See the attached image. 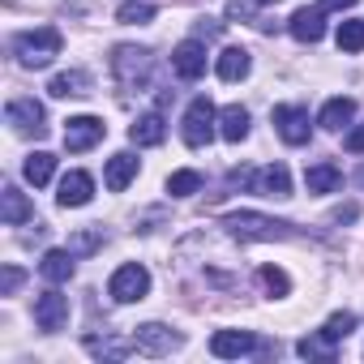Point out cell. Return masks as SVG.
Here are the masks:
<instances>
[{
    "label": "cell",
    "instance_id": "cell-30",
    "mask_svg": "<svg viewBox=\"0 0 364 364\" xmlns=\"http://www.w3.org/2000/svg\"><path fill=\"white\" fill-rule=\"evenodd\" d=\"M86 347L95 355H103V360H124L129 351H137L133 343H116V338H86Z\"/></svg>",
    "mask_w": 364,
    "mask_h": 364
},
{
    "label": "cell",
    "instance_id": "cell-22",
    "mask_svg": "<svg viewBox=\"0 0 364 364\" xmlns=\"http://www.w3.org/2000/svg\"><path fill=\"white\" fill-rule=\"evenodd\" d=\"M39 270H43L48 283H69L73 279V253L69 249H48L43 262H39Z\"/></svg>",
    "mask_w": 364,
    "mask_h": 364
},
{
    "label": "cell",
    "instance_id": "cell-19",
    "mask_svg": "<svg viewBox=\"0 0 364 364\" xmlns=\"http://www.w3.org/2000/svg\"><path fill=\"white\" fill-rule=\"evenodd\" d=\"M129 137H133L137 146H163L167 124H163V116H159V112H146V116H137V120L129 124Z\"/></svg>",
    "mask_w": 364,
    "mask_h": 364
},
{
    "label": "cell",
    "instance_id": "cell-3",
    "mask_svg": "<svg viewBox=\"0 0 364 364\" xmlns=\"http://www.w3.org/2000/svg\"><path fill=\"white\" fill-rule=\"evenodd\" d=\"M223 228H228L236 240H291V236H296V223L266 219V215H253V210L228 215V219H223Z\"/></svg>",
    "mask_w": 364,
    "mask_h": 364
},
{
    "label": "cell",
    "instance_id": "cell-18",
    "mask_svg": "<svg viewBox=\"0 0 364 364\" xmlns=\"http://www.w3.org/2000/svg\"><path fill=\"white\" fill-rule=\"evenodd\" d=\"M48 90H52V99H82V95H90V73H86V69L56 73Z\"/></svg>",
    "mask_w": 364,
    "mask_h": 364
},
{
    "label": "cell",
    "instance_id": "cell-37",
    "mask_svg": "<svg viewBox=\"0 0 364 364\" xmlns=\"http://www.w3.org/2000/svg\"><path fill=\"white\" fill-rule=\"evenodd\" d=\"M355 215H360V206H355V202H347V206H338V210H334V223H351Z\"/></svg>",
    "mask_w": 364,
    "mask_h": 364
},
{
    "label": "cell",
    "instance_id": "cell-13",
    "mask_svg": "<svg viewBox=\"0 0 364 364\" xmlns=\"http://www.w3.org/2000/svg\"><path fill=\"white\" fill-rule=\"evenodd\" d=\"M133 347H137L141 355H167L171 347H180V338H176L167 326L150 321V326H137V334H133Z\"/></svg>",
    "mask_w": 364,
    "mask_h": 364
},
{
    "label": "cell",
    "instance_id": "cell-6",
    "mask_svg": "<svg viewBox=\"0 0 364 364\" xmlns=\"http://www.w3.org/2000/svg\"><path fill=\"white\" fill-rule=\"evenodd\" d=\"M5 120L14 124V133H35V137L48 133V112H43L39 99H9Z\"/></svg>",
    "mask_w": 364,
    "mask_h": 364
},
{
    "label": "cell",
    "instance_id": "cell-10",
    "mask_svg": "<svg viewBox=\"0 0 364 364\" xmlns=\"http://www.w3.org/2000/svg\"><path fill=\"white\" fill-rule=\"evenodd\" d=\"M171 69H176V77L198 82L206 73V48H202V39H185V43H180L171 52Z\"/></svg>",
    "mask_w": 364,
    "mask_h": 364
},
{
    "label": "cell",
    "instance_id": "cell-14",
    "mask_svg": "<svg viewBox=\"0 0 364 364\" xmlns=\"http://www.w3.org/2000/svg\"><path fill=\"white\" fill-rule=\"evenodd\" d=\"M95 198V180L86 176V171H69L65 180H60V193H56V202L65 206V210H73V206H86Z\"/></svg>",
    "mask_w": 364,
    "mask_h": 364
},
{
    "label": "cell",
    "instance_id": "cell-40",
    "mask_svg": "<svg viewBox=\"0 0 364 364\" xmlns=\"http://www.w3.org/2000/svg\"><path fill=\"white\" fill-rule=\"evenodd\" d=\"M360 185H364V167H360Z\"/></svg>",
    "mask_w": 364,
    "mask_h": 364
},
{
    "label": "cell",
    "instance_id": "cell-25",
    "mask_svg": "<svg viewBox=\"0 0 364 364\" xmlns=\"http://www.w3.org/2000/svg\"><path fill=\"white\" fill-rule=\"evenodd\" d=\"M22 171H26V180H31L35 189H43L48 180H52V171H56V154H48V150H35V154H26Z\"/></svg>",
    "mask_w": 364,
    "mask_h": 364
},
{
    "label": "cell",
    "instance_id": "cell-4",
    "mask_svg": "<svg viewBox=\"0 0 364 364\" xmlns=\"http://www.w3.org/2000/svg\"><path fill=\"white\" fill-rule=\"evenodd\" d=\"M146 291H150V270H146V266H137V262L120 266V270L112 274V283H107V296H112L116 304L146 300Z\"/></svg>",
    "mask_w": 364,
    "mask_h": 364
},
{
    "label": "cell",
    "instance_id": "cell-34",
    "mask_svg": "<svg viewBox=\"0 0 364 364\" xmlns=\"http://www.w3.org/2000/svg\"><path fill=\"white\" fill-rule=\"evenodd\" d=\"M228 18H232V22H253V26H257V0H228Z\"/></svg>",
    "mask_w": 364,
    "mask_h": 364
},
{
    "label": "cell",
    "instance_id": "cell-9",
    "mask_svg": "<svg viewBox=\"0 0 364 364\" xmlns=\"http://www.w3.org/2000/svg\"><path fill=\"white\" fill-rule=\"evenodd\" d=\"M210 351H215L219 360H240V355L262 351V343H257V334H249V330H219V334L210 338Z\"/></svg>",
    "mask_w": 364,
    "mask_h": 364
},
{
    "label": "cell",
    "instance_id": "cell-31",
    "mask_svg": "<svg viewBox=\"0 0 364 364\" xmlns=\"http://www.w3.org/2000/svg\"><path fill=\"white\" fill-rule=\"evenodd\" d=\"M338 52H364V22H343L338 26Z\"/></svg>",
    "mask_w": 364,
    "mask_h": 364
},
{
    "label": "cell",
    "instance_id": "cell-2",
    "mask_svg": "<svg viewBox=\"0 0 364 364\" xmlns=\"http://www.w3.org/2000/svg\"><path fill=\"white\" fill-rule=\"evenodd\" d=\"M150 69H154V56H150L146 48L120 43V48L112 52V73H116L120 90H129V95H141V90L150 86Z\"/></svg>",
    "mask_w": 364,
    "mask_h": 364
},
{
    "label": "cell",
    "instance_id": "cell-11",
    "mask_svg": "<svg viewBox=\"0 0 364 364\" xmlns=\"http://www.w3.org/2000/svg\"><path fill=\"white\" fill-rule=\"evenodd\" d=\"M35 321H39V330H48V334L65 330V321H69V296L43 291V296L35 300Z\"/></svg>",
    "mask_w": 364,
    "mask_h": 364
},
{
    "label": "cell",
    "instance_id": "cell-20",
    "mask_svg": "<svg viewBox=\"0 0 364 364\" xmlns=\"http://www.w3.org/2000/svg\"><path fill=\"white\" fill-rule=\"evenodd\" d=\"M304 185H309V193H334V189H343V171L334 163H313L304 171Z\"/></svg>",
    "mask_w": 364,
    "mask_h": 364
},
{
    "label": "cell",
    "instance_id": "cell-28",
    "mask_svg": "<svg viewBox=\"0 0 364 364\" xmlns=\"http://www.w3.org/2000/svg\"><path fill=\"white\" fill-rule=\"evenodd\" d=\"M116 18H120L124 26H141V22L154 18V5H150V0H124V5L116 9Z\"/></svg>",
    "mask_w": 364,
    "mask_h": 364
},
{
    "label": "cell",
    "instance_id": "cell-7",
    "mask_svg": "<svg viewBox=\"0 0 364 364\" xmlns=\"http://www.w3.org/2000/svg\"><path fill=\"white\" fill-rule=\"evenodd\" d=\"M274 129L287 146H304L313 137V124H309V107H296V103H279L274 107Z\"/></svg>",
    "mask_w": 364,
    "mask_h": 364
},
{
    "label": "cell",
    "instance_id": "cell-35",
    "mask_svg": "<svg viewBox=\"0 0 364 364\" xmlns=\"http://www.w3.org/2000/svg\"><path fill=\"white\" fill-rule=\"evenodd\" d=\"M22 279H26V274H22L18 266H5V270H0V296H14V291L22 287Z\"/></svg>",
    "mask_w": 364,
    "mask_h": 364
},
{
    "label": "cell",
    "instance_id": "cell-36",
    "mask_svg": "<svg viewBox=\"0 0 364 364\" xmlns=\"http://www.w3.org/2000/svg\"><path fill=\"white\" fill-rule=\"evenodd\" d=\"M343 146H347L351 154H364V124H355V129L343 137Z\"/></svg>",
    "mask_w": 364,
    "mask_h": 364
},
{
    "label": "cell",
    "instance_id": "cell-12",
    "mask_svg": "<svg viewBox=\"0 0 364 364\" xmlns=\"http://www.w3.org/2000/svg\"><path fill=\"white\" fill-rule=\"evenodd\" d=\"M257 198H291V171L283 163H270L262 171H253V185H249Z\"/></svg>",
    "mask_w": 364,
    "mask_h": 364
},
{
    "label": "cell",
    "instance_id": "cell-24",
    "mask_svg": "<svg viewBox=\"0 0 364 364\" xmlns=\"http://www.w3.org/2000/svg\"><path fill=\"white\" fill-rule=\"evenodd\" d=\"M219 133H223V141H245L249 137V112L240 107V103H232V107H223V116H219Z\"/></svg>",
    "mask_w": 364,
    "mask_h": 364
},
{
    "label": "cell",
    "instance_id": "cell-33",
    "mask_svg": "<svg viewBox=\"0 0 364 364\" xmlns=\"http://www.w3.org/2000/svg\"><path fill=\"white\" fill-rule=\"evenodd\" d=\"M351 330H355V317H351V313H334V317H330V321L321 326V334H326L330 343H343V338H347Z\"/></svg>",
    "mask_w": 364,
    "mask_h": 364
},
{
    "label": "cell",
    "instance_id": "cell-39",
    "mask_svg": "<svg viewBox=\"0 0 364 364\" xmlns=\"http://www.w3.org/2000/svg\"><path fill=\"white\" fill-rule=\"evenodd\" d=\"M257 5H274V0H257Z\"/></svg>",
    "mask_w": 364,
    "mask_h": 364
},
{
    "label": "cell",
    "instance_id": "cell-21",
    "mask_svg": "<svg viewBox=\"0 0 364 364\" xmlns=\"http://www.w3.org/2000/svg\"><path fill=\"white\" fill-rule=\"evenodd\" d=\"M249 69H253V60H249L245 48H223V56H219V65H215V73H219L223 82H240V77H249Z\"/></svg>",
    "mask_w": 364,
    "mask_h": 364
},
{
    "label": "cell",
    "instance_id": "cell-5",
    "mask_svg": "<svg viewBox=\"0 0 364 364\" xmlns=\"http://www.w3.org/2000/svg\"><path fill=\"white\" fill-rule=\"evenodd\" d=\"M215 103L206 99V95H198L193 103H189V112H185V129H180V133H185V141L198 150V146H206L210 137H215Z\"/></svg>",
    "mask_w": 364,
    "mask_h": 364
},
{
    "label": "cell",
    "instance_id": "cell-16",
    "mask_svg": "<svg viewBox=\"0 0 364 364\" xmlns=\"http://www.w3.org/2000/svg\"><path fill=\"white\" fill-rule=\"evenodd\" d=\"M133 176H137V159H133L129 150H120V154H112V159H107V171H103V185H107L112 193H124Z\"/></svg>",
    "mask_w": 364,
    "mask_h": 364
},
{
    "label": "cell",
    "instance_id": "cell-8",
    "mask_svg": "<svg viewBox=\"0 0 364 364\" xmlns=\"http://www.w3.org/2000/svg\"><path fill=\"white\" fill-rule=\"evenodd\" d=\"M103 137H107V124H103L99 116H73V120H69V129H65V146H69L73 154H82V150L99 146Z\"/></svg>",
    "mask_w": 364,
    "mask_h": 364
},
{
    "label": "cell",
    "instance_id": "cell-1",
    "mask_svg": "<svg viewBox=\"0 0 364 364\" xmlns=\"http://www.w3.org/2000/svg\"><path fill=\"white\" fill-rule=\"evenodd\" d=\"M60 48H65V39H60L56 26H35V31H22V35L14 39V56H18V65H26V69L52 65V60L60 56Z\"/></svg>",
    "mask_w": 364,
    "mask_h": 364
},
{
    "label": "cell",
    "instance_id": "cell-23",
    "mask_svg": "<svg viewBox=\"0 0 364 364\" xmlns=\"http://www.w3.org/2000/svg\"><path fill=\"white\" fill-rule=\"evenodd\" d=\"M351 116H355V103H351V99H330V103L321 107L317 124H321V129H330V133H343V129L351 124Z\"/></svg>",
    "mask_w": 364,
    "mask_h": 364
},
{
    "label": "cell",
    "instance_id": "cell-15",
    "mask_svg": "<svg viewBox=\"0 0 364 364\" xmlns=\"http://www.w3.org/2000/svg\"><path fill=\"white\" fill-rule=\"evenodd\" d=\"M287 31H291L300 43H317V39L326 35V9H321V5H317V9H296Z\"/></svg>",
    "mask_w": 364,
    "mask_h": 364
},
{
    "label": "cell",
    "instance_id": "cell-38",
    "mask_svg": "<svg viewBox=\"0 0 364 364\" xmlns=\"http://www.w3.org/2000/svg\"><path fill=\"white\" fill-rule=\"evenodd\" d=\"M317 5H321V9L330 14V9H351V5H355V0H317Z\"/></svg>",
    "mask_w": 364,
    "mask_h": 364
},
{
    "label": "cell",
    "instance_id": "cell-29",
    "mask_svg": "<svg viewBox=\"0 0 364 364\" xmlns=\"http://www.w3.org/2000/svg\"><path fill=\"white\" fill-rule=\"evenodd\" d=\"M257 279H262V287H266L270 296H287V291H291V279H287V270H279V266H262Z\"/></svg>",
    "mask_w": 364,
    "mask_h": 364
},
{
    "label": "cell",
    "instance_id": "cell-26",
    "mask_svg": "<svg viewBox=\"0 0 364 364\" xmlns=\"http://www.w3.org/2000/svg\"><path fill=\"white\" fill-rule=\"evenodd\" d=\"M334 347H338V343H330L326 334H309V338L296 343V351H300L304 360H326V364L334 360Z\"/></svg>",
    "mask_w": 364,
    "mask_h": 364
},
{
    "label": "cell",
    "instance_id": "cell-17",
    "mask_svg": "<svg viewBox=\"0 0 364 364\" xmlns=\"http://www.w3.org/2000/svg\"><path fill=\"white\" fill-rule=\"evenodd\" d=\"M0 202H5V206H0V219H5V228H22V223H31V219H35V206H31L14 185H5Z\"/></svg>",
    "mask_w": 364,
    "mask_h": 364
},
{
    "label": "cell",
    "instance_id": "cell-32",
    "mask_svg": "<svg viewBox=\"0 0 364 364\" xmlns=\"http://www.w3.org/2000/svg\"><path fill=\"white\" fill-rule=\"evenodd\" d=\"M95 249H103V228H95V232H77V236L69 240V253H73V257H86V253H95Z\"/></svg>",
    "mask_w": 364,
    "mask_h": 364
},
{
    "label": "cell",
    "instance_id": "cell-27",
    "mask_svg": "<svg viewBox=\"0 0 364 364\" xmlns=\"http://www.w3.org/2000/svg\"><path fill=\"white\" fill-rule=\"evenodd\" d=\"M198 189H202V171H189V167H185V171H171V176H167V193H171V198H189V193H198Z\"/></svg>",
    "mask_w": 364,
    "mask_h": 364
}]
</instances>
